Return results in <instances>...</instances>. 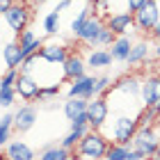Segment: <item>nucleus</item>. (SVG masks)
I'll return each instance as SVG.
<instances>
[{
	"instance_id": "31",
	"label": "nucleus",
	"mask_w": 160,
	"mask_h": 160,
	"mask_svg": "<svg viewBox=\"0 0 160 160\" xmlns=\"http://www.w3.org/2000/svg\"><path fill=\"white\" fill-rule=\"evenodd\" d=\"M18 73H21L18 69H7V73L0 78V89H9V87H14V85H16Z\"/></svg>"
},
{
	"instance_id": "34",
	"label": "nucleus",
	"mask_w": 160,
	"mask_h": 160,
	"mask_svg": "<svg viewBox=\"0 0 160 160\" xmlns=\"http://www.w3.org/2000/svg\"><path fill=\"white\" fill-rule=\"evenodd\" d=\"M80 137H82V135H80L78 130H71V133L62 140V147H64V149H76L78 142H80Z\"/></svg>"
},
{
	"instance_id": "21",
	"label": "nucleus",
	"mask_w": 160,
	"mask_h": 160,
	"mask_svg": "<svg viewBox=\"0 0 160 160\" xmlns=\"http://www.w3.org/2000/svg\"><path fill=\"white\" fill-rule=\"evenodd\" d=\"M87 103L89 101L87 98H69L67 103H64V117H67L69 121H73L78 114H82V112H87Z\"/></svg>"
},
{
	"instance_id": "36",
	"label": "nucleus",
	"mask_w": 160,
	"mask_h": 160,
	"mask_svg": "<svg viewBox=\"0 0 160 160\" xmlns=\"http://www.w3.org/2000/svg\"><path fill=\"white\" fill-rule=\"evenodd\" d=\"M147 2H149V0H126V12L135 14V12H140Z\"/></svg>"
},
{
	"instance_id": "8",
	"label": "nucleus",
	"mask_w": 160,
	"mask_h": 160,
	"mask_svg": "<svg viewBox=\"0 0 160 160\" xmlns=\"http://www.w3.org/2000/svg\"><path fill=\"white\" fill-rule=\"evenodd\" d=\"M140 96H142V105L156 108V103L160 101V76H158V71H156L153 76H147V78L142 80Z\"/></svg>"
},
{
	"instance_id": "33",
	"label": "nucleus",
	"mask_w": 160,
	"mask_h": 160,
	"mask_svg": "<svg viewBox=\"0 0 160 160\" xmlns=\"http://www.w3.org/2000/svg\"><path fill=\"white\" fill-rule=\"evenodd\" d=\"M110 76H101V78H96V82H94V96H103V94L110 89Z\"/></svg>"
},
{
	"instance_id": "6",
	"label": "nucleus",
	"mask_w": 160,
	"mask_h": 160,
	"mask_svg": "<svg viewBox=\"0 0 160 160\" xmlns=\"http://www.w3.org/2000/svg\"><path fill=\"white\" fill-rule=\"evenodd\" d=\"M108 114H110V105H108L105 96H96L94 101L87 103V117H89V126L94 130H101L108 121Z\"/></svg>"
},
{
	"instance_id": "40",
	"label": "nucleus",
	"mask_w": 160,
	"mask_h": 160,
	"mask_svg": "<svg viewBox=\"0 0 160 160\" xmlns=\"http://www.w3.org/2000/svg\"><path fill=\"white\" fill-rule=\"evenodd\" d=\"M156 112H158V117H160V101L156 103Z\"/></svg>"
},
{
	"instance_id": "13",
	"label": "nucleus",
	"mask_w": 160,
	"mask_h": 160,
	"mask_svg": "<svg viewBox=\"0 0 160 160\" xmlns=\"http://www.w3.org/2000/svg\"><path fill=\"white\" fill-rule=\"evenodd\" d=\"M39 55L50 64H64V60L69 57V48L64 43H43L39 48Z\"/></svg>"
},
{
	"instance_id": "11",
	"label": "nucleus",
	"mask_w": 160,
	"mask_h": 160,
	"mask_svg": "<svg viewBox=\"0 0 160 160\" xmlns=\"http://www.w3.org/2000/svg\"><path fill=\"white\" fill-rule=\"evenodd\" d=\"M103 16H98V14H94V16L87 18V23L82 25V30H80L78 39L82 43H89V46H94V41H96V37L101 34V30H103Z\"/></svg>"
},
{
	"instance_id": "38",
	"label": "nucleus",
	"mask_w": 160,
	"mask_h": 160,
	"mask_svg": "<svg viewBox=\"0 0 160 160\" xmlns=\"http://www.w3.org/2000/svg\"><path fill=\"white\" fill-rule=\"evenodd\" d=\"M71 2H73V0H60V2L55 5V12H64V9H67V7H69Z\"/></svg>"
},
{
	"instance_id": "35",
	"label": "nucleus",
	"mask_w": 160,
	"mask_h": 160,
	"mask_svg": "<svg viewBox=\"0 0 160 160\" xmlns=\"http://www.w3.org/2000/svg\"><path fill=\"white\" fill-rule=\"evenodd\" d=\"M60 94V85H46V87H41V94H39V101H48V98H53Z\"/></svg>"
},
{
	"instance_id": "39",
	"label": "nucleus",
	"mask_w": 160,
	"mask_h": 160,
	"mask_svg": "<svg viewBox=\"0 0 160 160\" xmlns=\"http://www.w3.org/2000/svg\"><path fill=\"white\" fill-rule=\"evenodd\" d=\"M151 37H153L156 41H160V21H158V25L153 28V30H151Z\"/></svg>"
},
{
	"instance_id": "27",
	"label": "nucleus",
	"mask_w": 160,
	"mask_h": 160,
	"mask_svg": "<svg viewBox=\"0 0 160 160\" xmlns=\"http://www.w3.org/2000/svg\"><path fill=\"white\" fill-rule=\"evenodd\" d=\"M89 9H92V5H89V7H85V9L78 14V18L71 21V34H73V37H78L80 30H82V25L87 23V18H89Z\"/></svg>"
},
{
	"instance_id": "22",
	"label": "nucleus",
	"mask_w": 160,
	"mask_h": 160,
	"mask_svg": "<svg viewBox=\"0 0 160 160\" xmlns=\"http://www.w3.org/2000/svg\"><path fill=\"white\" fill-rule=\"evenodd\" d=\"M147 55H149V43H147V41H137V43H133V48H130V55H128L126 64H130V67L144 64Z\"/></svg>"
},
{
	"instance_id": "25",
	"label": "nucleus",
	"mask_w": 160,
	"mask_h": 160,
	"mask_svg": "<svg viewBox=\"0 0 160 160\" xmlns=\"http://www.w3.org/2000/svg\"><path fill=\"white\" fill-rule=\"evenodd\" d=\"M43 30H46V34H57L60 32V12H50L46 14V18H43Z\"/></svg>"
},
{
	"instance_id": "14",
	"label": "nucleus",
	"mask_w": 160,
	"mask_h": 160,
	"mask_svg": "<svg viewBox=\"0 0 160 160\" xmlns=\"http://www.w3.org/2000/svg\"><path fill=\"white\" fill-rule=\"evenodd\" d=\"M85 69H87V62L80 55H69L62 64V73L67 80H76L80 76H85Z\"/></svg>"
},
{
	"instance_id": "43",
	"label": "nucleus",
	"mask_w": 160,
	"mask_h": 160,
	"mask_svg": "<svg viewBox=\"0 0 160 160\" xmlns=\"http://www.w3.org/2000/svg\"><path fill=\"white\" fill-rule=\"evenodd\" d=\"M37 2H39V5H41V2H46V0H37Z\"/></svg>"
},
{
	"instance_id": "37",
	"label": "nucleus",
	"mask_w": 160,
	"mask_h": 160,
	"mask_svg": "<svg viewBox=\"0 0 160 160\" xmlns=\"http://www.w3.org/2000/svg\"><path fill=\"white\" fill-rule=\"evenodd\" d=\"M12 2L14 0H0V16H5V12L12 7Z\"/></svg>"
},
{
	"instance_id": "4",
	"label": "nucleus",
	"mask_w": 160,
	"mask_h": 160,
	"mask_svg": "<svg viewBox=\"0 0 160 160\" xmlns=\"http://www.w3.org/2000/svg\"><path fill=\"white\" fill-rule=\"evenodd\" d=\"M160 21V5L158 0H149L140 12H135V28L142 34H151V30L158 25Z\"/></svg>"
},
{
	"instance_id": "45",
	"label": "nucleus",
	"mask_w": 160,
	"mask_h": 160,
	"mask_svg": "<svg viewBox=\"0 0 160 160\" xmlns=\"http://www.w3.org/2000/svg\"><path fill=\"white\" fill-rule=\"evenodd\" d=\"M105 160H110V158H105Z\"/></svg>"
},
{
	"instance_id": "24",
	"label": "nucleus",
	"mask_w": 160,
	"mask_h": 160,
	"mask_svg": "<svg viewBox=\"0 0 160 160\" xmlns=\"http://www.w3.org/2000/svg\"><path fill=\"white\" fill-rule=\"evenodd\" d=\"M137 123L140 126H153L156 119H158V112H156V108H147V105H142V110L137 112Z\"/></svg>"
},
{
	"instance_id": "23",
	"label": "nucleus",
	"mask_w": 160,
	"mask_h": 160,
	"mask_svg": "<svg viewBox=\"0 0 160 160\" xmlns=\"http://www.w3.org/2000/svg\"><path fill=\"white\" fill-rule=\"evenodd\" d=\"M39 160H71V149H64V147H50L41 153Z\"/></svg>"
},
{
	"instance_id": "42",
	"label": "nucleus",
	"mask_w": 160,
	"mask_h": 160,
	"mask_svg": "<svg viewBox=\"0 0 160 160\" xmlns=\"http://www.w3.org/2000/svg\"><path fill=\"white\" fill-rule=\"evenodd\" d=\"M156 55H158V57H160V43H158V48H156Z\"/></svg>"
},
{
	"instance_id": "9",
	"label": "nucleus",
	"mask_w": 160,
	"mask_h": 160,
	"mask_svg": "<svg viewBox=\"0 0 160 160\" xmlns=\"http://www.w3.org/2000/svg\"><path fill=\"white\" fill-rule=\"evenodd\" d=\"M94 82H96V76H80L76 80H71V85H69V98H87L89 101L94 96Z\"/></svg>"
},
{
	"instance_id": "1",
	"label": "nucleus",
	"mask_w": 160,
	"mask_h": 160,
	"mask_svg": "<svg viewBox=\"0 0 160 160\" xmlns=\"http://www.w3.org/2000/svg\"><path fill=\"white\" fill-rule=\"evenodd\" d=\"M110 140L101 133V130H89V133H85L82 137H80L78 142V153L82 156L85 160H98L103 158L108 153V149H110Z\"/></svg>"
},
{
	"instance_id": "20",
	"label": "nucleus",
	"mask_w": 160,
	"mask_h": 160,
	"mask_svg": "<svg viewBox=\"0 0 160 160\" xmlns=\"http://www.w3.org/2000/svg\"><path fill=\"white\" fill-rule=\"evenodd\" d=\"M110 64H112V53L105 48L89 50V55H87V67H92V69H105Z\"/></svg>"
},
{
	"instance_id": "32",
	"label": "nucleus",
	"mask_w": 160,
	"mask_h": 160,
	"mask_svg": "<svg viewBox=\"0 0 160 160\" xmlns=\"http://www.w3.org/2000/svg\"><path fill=\"white\" fill-rule=\"evenodd\" d=\"M16 89L9 87V89H0V108H12L14 101H16Z\"/></svg>"
},
{
	"instance_id": "28",
	"label": "nucleus",
	"mask_w": 160,
	"mask_h": 160,
	"mask_svg": "<svg viewBox=\"0 0 160 160\" xmlns=\"http://www.w3.org/2000/svg\"><path fill=\"white\" fill-rule=\"evenodd\" d=\"M71 130H78L80 135H85V133H89L92 126H89V117H87V112L82 114H78V117L71 121Z\"/></svg>"
},
{
	"instance_id": "17",
	"label": "nucleus",
	"mask_w": 160,
	"mask_h": 160,
	"mask_svg": "<svg viewBox=\"0 0 160 160\" xmlns=\"http://www.w3.org/2000/svg\"><path fill=\"white\" fill-rule=\"evenodd\" d=\"M130 48H133V41H130V37H128V34H119V37L112 41V46H110L112 60H117V62H126V60H128V55H130Z\"/></svg>"
},
{
	"instance_id": "44",
	"label": "nucleus",
	"mask_w": 160,
	"mask_h": 160,
	"mask_svg": "<svg viewBox=\"0 0 160 160\" xmlns=\"http://www.w3.org/2000/svg\"><path fill=\"white\" fill-rule=\"evenodd\" d=\"M158 76H160V69H158Z\"/></svg>"
},
{
	"instance_id": "19",
	"label": "nucleus",
	"mask_w": 160,
	"mask_h": 160,
	"mask_svg": "<svg viewBox=\"0 0 160 160\" xmlns=\"http://www.w3.org/2000/svg\"><path fill=\"white\" fill-rule=\"evenodd\" d=\"M114 89L121 92V94H126V96H140V92H142V80L137 78V76H121L117 80V85H114Z\"/></svg>"
},
{
	"instance_id": "18",
	"label": "nucleus",
	"mask_w": 160,
	"mask_h": 160,
	"mask_svg": "<svg viewBox=\"0 0 160 160\" xmlns=\"http://www.w3.org/2000/svg\"><path fill=\"white\" fill-rule=\"evenodd\" d=\"M5 153L9 160H34V151L28 147L25 142H21V140H14L7 144V149H5Z\"/></svg>"
},
{
	"instance_id": "7",
	"label": "nucleus",
	"mask_w": 160,
	"mask_h": 160,
	"mask_svg": "<svg viewBox=\"0 0 160 160\" xmlns=\"http://www.w3.org/2000/svg\"><path fill=\"white\" fill-rule=\"evenodd\" d=\"M14 89H16V94H18V96L23 98V101L32 103V101H39L41 85H39L37 80H34V76H30V73H18Z\"/></svg>"
},
{
	"instance_id": "10",
	"label": "nucleus",
	"mask_w": 160,
	"mask_h": 160,
	"mask_svg": "<svg viewBox=\"0 0 160 160\" xmlns=\"http://www.w3.org/2000/svg\"><path fill=\"white\" fill-rule=\"evenodd\" d=\"M105 25L110 28L117 37H119V34H128L130 28H135V14H130V12H117V14H112V16L105 21Z\"/></svg>"
},
{
	"instance_id": "46",
	"label": "nucleus",
	"mask_w": 160,
	"mask_h": 160,
	"mask_svg": "<svg viewBox=\"0 0 160 160\" xmlns=\"http://www.w3.org/2000/svg\"><path fill=\"white\" fill-rule=\"evenodd\" d=\"M34 160H37V158H34Z\"/></svg>"
},
{
	"instance_id": "30",
	"label": "nucleus",
	"mask_w": 160,
	"mask_h": 160,
	"mask_svg": "<svg viewBox=\"0 0 160 160\" xmlns=\"http://www.w3.org/2000/svg\"><path fill=\"white\" fill-rule=\"evenodd\" d=\"M41 62V55L39 53H32V55H28L25 60H23V64H21V73H32L34 71V67H37V64Z\"/></svg>"
},
{
	"instance_id": "3",
	"label": "nucleus",
	"mask_w": 160,
	"mask_h": 160,
	"mask_svg": "<svg viewBox=\"0 0 160 160\" xmlns=\"http://www.w3.org/2000/svg\"><path fill=\"white\" fill-rule=\"evenodd\" d=\"M130 147H133L135 151H140L144 158L156 156L158 149H160V140H158L153 126H140V128H137L135 137L130 140Z\"/></svg>"
},
{
	"instance_id": "5",
	"label": "nucleus",
	"mask_w": 160,
	"mask_h": 160,
	"mask_svg": "<svg viewBox=\"0 0 160 160\" xmlns=\"http://www.w3.org/2000/svg\"><path fill=\"white\" fill-rule=\"evenodd\" d=\"M30 18H32V14H30V9H28L23 2H12V7L5 12V23L12 28V32H16V34H21L28 28Z\"/></svg>"
},
{
	"instance_id": "16",
	"label": "nucleus",
	"mask_w": 160,
	"mask_h": 160,
	"mask_svg": "<svg viewBox=\"0 0 160 160\" xmlns=\"http://www.w3.org/2000/svg\"><path fill=\"white\" fill-rule=\"evenodd\" d=\"M16 41L21 43V48H23L25 57H28V55H32V53H39V48L43 46V39L37 37V34H34L30 28H25V30L18 34V39H16Z\"/></svg>"
},
{
	"instance_id": "2",
	"label": "nucleus",
	"mask_w": 160,
	"mask_h": 160,
	"mask_svg": "<svg viewBox=\"0 0 160 160\" xmlns=\"http://www.w3.org/2000/svg\"><path fill=\"white\" fill-rule=\"evenodd\" d=\"M137 128H140V123H137L135 117L121 114L119 119H114V123L110 126V133H108L105 137L112 144H130V140H133L135 133H137Z\"/></svg>"
},
{
	"instance_id": "15",
	"label": "nucleus",
	"mask_w": 160,
	"mask_h": 160,
	"mask_svg": "<svg viewBox=\"0 0 160 160\" xmlns=\"http://www.w3.org/2000/svg\"><path fill=\"white\" fill-rule=\"evenodd\" d=\"M2 57H5L7 69H18L21 64H23V60H25V53H23V48H21L18 41H9L2 48Z\"/></svg>"
},
{
	"instance_id": "29",
	"label": "nucleus",
	"mask_w": 160,
	"mask_h": 160,
	"mask_svg": "<svg viewBox=\"0 0 160 160\" xmlns=\"http://www.w3.org/2000/svg\"><path fill=\"white\" fill-rule=\"evenodd\" d=\"M117 39V34H114L108 25H103V30H101V34L96 37V41H94V46H112V41Z\"/></svg>"
},
{
	"instance_id": "41",
	"label": "nucleus",
	"mask_w": 160,
	"mask_h": 160,
	"mask_svg": "<svg viewBox=\"0 0 160 160\" xmlns=\"http://www.w3.org/2000/svg\"><path fill=\"white\" fill-rule=\"evenodd\" d=\"M0 160H9V158H7V153H0Z\"/></svg>"
},
{
	"instance_id": "26",
	"label": "nucleus",
	"mask_w": 160,
	"mask_h": 160,
	"mask_svg": "<svg viewBox=\"0 0 160 160\" xmlns=\"http://www.w3.org/2000/svg\"><path fill=\"white\" fill-rule=\"evenodd\" d=\"M128 153H130L128 144H110L105 158H110V160H128Z\"/></svg>"
},
{
	"instance_id": "12",
	"label": "nucleus",
	"mask_w": 160,
	"mask_h": 160,
	"mask_svg": "<svg viewBox=\"0 0 160 160\" xmlns=\"http://www.w3.org/2000/svg\"><path fill=\"white\" fill-rule=\"evenodd\" d=\"M34 121H37V110H34L32 105H21L16 112H14V128L18 130V133H28Z\"/></svg>"
}]
</instances>
